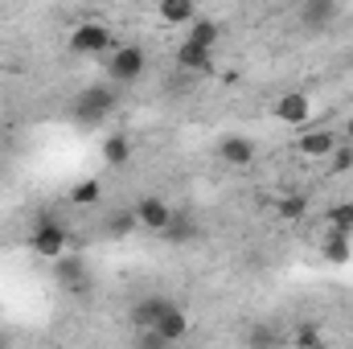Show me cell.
<instances>
[{"instance_id": "5bb4252c", "label": "cell", "mask_w": 353, "mask_h": 349, "mask_svg": "<svg viewBox=\"0 0 353 349\" xmlns=\"http://www.w3.org/2000/svg\"><path fill=\"white\" fill-rule=\"evenodd\" d=\"M300 17H304L308 29H325L337 17V0H304L300 4Z\"/></svg>"}, {"instance_id": "484cf974", "label": "cell", "mask_w": 353, "mask_h": 349, "mask_svg": "<svg viewBox=\"0 0 353 349\" xmlns=\"http://www.w3.org/2000/svg\"><path fill=\"white\" fill-rule=\"evenodd\" d=\"M345 136H350V144H353V115H350V123H345Z\"/></svg>"}, {"instance_id": "7a4b0ae2", "label": "cell", "mask_w": 353, "mask_h": 349, "mask_svg": "<svg viewBox=\"0 0 353 349\" xmlns=\"http://www.w3.org/2000/svg\"><path fill=\"white\" fill-rule=\"evenodd\" d=\"M66 243H70V235H66V226L58 222V214H41L37 218V230H33V255H41V259H58V255H66Z\"/></svg>"}, {"instance_id": "8992f818", "label": "cell", "mask_w": 353, "mask_h": 349, "mask_svg": "<svg viewBox=\"0 0 353 349\" xmlns=\"http://www.w3.org/2000/svg\"><path fill=\"white\" fill-rule=\"evenodd\" d=\"M54 263H58L54 267V283L62 292H74V296L90 292V263L83 255H58Z\"/></svg>"}, {"instance_id": "8fae6325", "label": "cell", "mask_w": 353, "mask_h": 349, "mask_svg": "<svg viewBox=\"0 0 353 349\" xmlns=\"http://www.w3.org/2000/svg\"><path fill=\"white\" fill-rule=\"evenodd\" d=\"M169 304H173L169 296H144V300H136V304H132V325H136V329H152V325L169 312Z\"/></svg>"}, {"instance_id": "ba28073f", "label": "cell", "mask_w": 353, "mask_h": 349, "mask_svg": "<svg viewBox=\"0 0 353 349\" xmlns=\"http://www.w3.org/2000/svg\"><path fill=\"white\" fill-rule=\"evenodd\" d=\"M296 148H300L308 161H321V157H329V152L337 148V132H329V128H304L300 140H296Z\"/></svg>"}, {"instance_id": "44dd1931", "label": "cell", "mask_w": 353, "mask_h": 349, "mask_svg": "<svg viewBox=\"0 0 353 349\" xmlns=\"http://www.w3.org/2000/svg\"><path fill=\"white\" fill-rule=\"evenodd\" d=\"M99 197H103V185H99L94 177H87V181H79V185L70 189V201H74V206H94Z\"/></svg>"}, {"instance_id": "277c9868", "label": "cell", "mask_w": 353, "mask_h": 349, "mask_svg": "<svg viewBox=\"0 0 353 349\" xmlns=\"http://www.w3.org/2000/svg\"><path fill=\"white\" fill-rule=\"evenodd\" d=\"M144 66H148V58H144L140 46H115L111 58H107L111 83H136V79H144Z\"/></svg>"}, {"instance_id": "4fadbf2b", "label": "cell", "mask_w": 353, "mask_h": 349, "mask_svg": "<svg viewBox=\"0 0 353 349\" xmlns=\"http://www.w3.org/2000/svg\"><path fill=\"white\" fill-rule=\"evenodd\" d=\"M152 329H157V333H161V341L169 346V341H181V337L189 333V317H185V308H181V304H169V312H165Z\"/></svg>"}, {"instance_id": "6da1fadb", "label": "cell", "mask_w": 353, "mask_h": 349, "mask_svg": "<svg viewBox=\"0 0 353 349\" xmlns=\"http://www.w3.org/2000/svg\"><path fill=\"white\" fill-rule=\"evenodd\" d=\"M115 107H119V90L115 87H83L79 99H74V107H70V115H74L83 128H94V123H103Z\"/></svg>"}, {"instance_id": "4316f807", "label": "cell", "mask_w": 353, "mask_h": 349, "mask_svg": "<svg viewBox=\"0 0 353 349\" xmlns=\"http://www.w3.org/2000/svg\"><path fill=\"white\" fill-rule=\"evenodd\" d=\"M0 346H8V333H0Z\"/></svg>"}, {"instance_id": "ac0fdd59", "label": "cell", "mask_w": 353, "mask_h": 349, "mask_svg": "<svg viewBox=\"0 0 353 349\" xmlns=\"http://www.w3.org/2000/svg\"><path fill=\"white\" fill-rule=\"evenodd\" d=\"M193 17H197L193 0H161V21L165 25H189Z\"/></svg>"}, {"instance_id": "ffe728a7", "label": "cell", "mask_w": 353, "mask_h": 349, "mask_svg": "<svg viewBox=\"0 0 353 349\" xmlns=\"http://www.w3.org/2000/svg\"><path fill=\"white\" fill-rule=\"evenodd\" d=\"M329 230L353 235V201H337V206H329Z\"/></svg>"}, {"instance_id": "3957f363", "label": "cell", "mask_w": 353, "mask_h": 349, "mask_svg": "<svg viewBox=\"0 0 353 349\" xmlns=\"http://www.w3.org/2000/svg\"><path fill=\"white\" fill-rule=\"evenodd\" d=\"M70 50L83 54V58H99V54H111L115 50V33L99 21H83L74 33H70Z\"/></svg>"}, {"instance_id": "2e32d148", "label": "cell", "mask_w": 353, "mask_h": 349, "mask_svg": "<svg viewBox=\"0 0 353 349\" xmlns=\"http://www.w3.org/2000/svg\"><path fill=\"white\" fill-rule=\"evenodd\" d=\"M103 161H107L111 169H123V165L132 161V140H128L123 132L107 136V140H103Z\"/></svg>"}, {"instance_id": "7402d4cb", "label": "cell", "mask_w": 353, "mask_h": 349, "mask_svg": "<svg viewBox=\"0 0 353 349\" xmlns=\"http://www.w3.org/2000/svg\"><path fill=\"white\" fill-rule=\"evenodd\" d=\"M140 222H136V210H119V214H111L107 218V230L111 235H128V230H136Z\"/></svg>"}, {"instance_id": "52a82bcc", "label": "cell", "mask_w": 353, "mask_h": 349, "mask_svg": "<svg viewBox=\"0 0 353 349\" xmlns=\"http://www.w3.org/2000/svg\"><path fill=\"white\" fill-rule=\"evenodd\" d=\"M173 218V206L165 201V197H157V193H148V197H140L136 201V222L144 226V230H165V222Z\"/></svg>"}, {"instance_id": "cb8c5ba5", "label": "cell", "mask_w": 353, "mask_h": 349, "mask_svg": "<svg viewBox=\"0 0 353 349\" xmlns=\"http://www.w3.org/2000/svg\"><path fill=\"white\" fill-rule=\"evenodd\" d=\"M292 341H300V346H321V329H316V325H300Z\"/></svg>"}, {"instance_id": "d4e9b609", "label": "cell", "mask_w": 353, "mask_h": 349, "mask_svg": "<svg viewBox=\"0 0 353 349\" xmlns=\"http://www.w3.org/2000/svg\"><path fill=\"white\" fill-rule=\"evenodd\" d=\"M271 341H279L275 329H255V333H251V346H271Z\"/></svg>"}, {"instance_id": "e0dca14e", "label": "cell", "mask_w": 353, "mask_h": 349, "mask_svg": "<svg viewBox=\"0 0 353 349\" xmlns=\"http://www.w3.org/2000/svg\"><path fill=\"white\" fill-rule=\"evenodd\" d=\"M304 214H308V197H300V193L275 197V218H279V222H300Z\"/></svg>"}, {"instance_id": "603a6c76", "label": "cell", "mask_w": 353, "mask_h": 349, "mask_svg": "<svg viewBox=\"0 0 353 349\" xmlns=\"http://www.w3.org/2000/svg\"><path fill=\"white\" fill-rule=\"evenodd\" d=\"M329 169H333V173H350L353 169V144H337V148L329 152Z\"/></svg>"}, {"instance_id": "7c38bea8", "label": "cell", "mask_w": 353, "mask_h": 349, "mask_svg": "<svg viewBox=\"0 0 353 349\" xmlns=\"http://www.w3.org/2000/svg\"><path fill=\"white\" fill-rule=\"evenodd\" d=\"M161 239H165V243H173V247L193 243V239H197V218H193V214H185V210H173V218L165 222Z\"/></svg>"}, {"instance_id": "9a60e30c", "label": "cell", "mask_w": 353, "mask_h": 349, "mask_svg": "<svg viewBox=\"0 0 353 349\" xmlns=\"http://www.w3.org/2000/svg\"><path fill=\"white\" fill-rule=\"evenodd\" d=\"M321 255H325V263H350V259H353L350 235H341V230H329V235H325V243H321Z\"/></svg>"}, {"instance_id": "5b68a950", "label": "cell", "mask_w": 353, "mask_h": 349, "mask_svg": "<svg viewBox=\"0 0 353 349\" xmlns=\"http://www.w3.org/2000/svg\"><path fill=\"white\" fill-rule=\"evenodd\" d=\"M271 115H275L279 123H288V128H308V119H312V99H308V90H283V94L271 103Z\"/></svg>"}, {"instance_id": "30bf717a", "label": "cell", "mask_w": 353, "mask_h": 349, "mask_svg": "<svg viewBox=\"0 0 353 349\" xmlns=\"http://www.w3.org/2000/svg\"><path fill=\"white\" fill-rule=\"evenodd\" d=\"M210 62H214V50H210V46H197V41H189V37L176 46V66H181V70H189V74H205Z\"/></svg>"}, {"instance_id": "d6986e66", "label": "cell", "mask_w": 353, "mask_h": 349, "mask_svg": "<svg viewBox=\"0 0 353 349\" xmlns=\"http://www.w3.org/2000/svg\"><path fill=\"white\" fill-rule=\"evenodd\" d=\"M189 41H197V46H218V21H201V17H193L189 21V33H185Z\"/></svg>"}, {"instance_id": "9c48e42d", "label": "cell", "mask_w": 353, "mask_h": 349, "mask_svg": "<svg viewBox=\"0 0 353 349\" xmlns=\"http://www.w3.org/2000/svg\"><path fill=\"white\" fill-rule=\"evenodd\" d=\"M218 161L234 165V169H247L255 161V140L251 136H226V140H218Z\"/></svg>"}]
</instances>
